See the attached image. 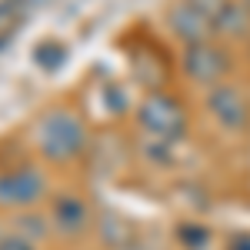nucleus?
I'll list each match as a JSON object with an SVG mask.
<instances>
[{"mask_svg":"<svg viewBox=\"0 0 250 250\" xmlns=\"http://www.w3.org/2000/svg\"><path fill=\"white\" fill-rule=\"evenodd\" d=\"M207 114L213 117V124L220 127V130H227V134H240L244 127H247L250 120V104L244 90L240 87H233V83H213L210 90H207Z\"/></svg>","mask_w":250,"mask_h":250,"instance_id":"nucleus-5","label":"nucleus"},{"mask_svg":"<svg viewBox=\"0 0 250 250\" xmlns=\"http://www.w3.org/2000/svg\"><path fill=\"white\" fill-rule=\"evenodd\" d=\"M97 233H100V244L110 250H127L134 244V227L127 220H120L114 213H104L100 224H97Z\"/></svg>","mask_w":250,"mask_h":250,"instance_id":"nucleus-9","label":"nucleus"},{"mask_svg":"<svg viewBox=\"0 0 250 250\" xmlns=\"http://www.w3.org/2000/svg\"><path fill=\"white\" fill-rule=\"evenodd\" d=\"M34 57H37V63L43 70H54V67H60V60H63V50H60L57 43H43V47L34 50Z\"/></svg>","mask_w":250,"mask_h":250,"instance_id":"nucleus-12","label":"nucleus"},{"mask_svg":"<svg viewBox=\"0 0 250 250\" xmlns=\"http://www.w3.org/2000/svg\"><path fill=\"white\" fill-rule=\"evenodd\" d=\"M0 250H37V244L20 237L17 230H10V233H0Z\"/></svg>","mask_w":250,"mask_h":250,"instance_id":"nucleus-13","label":"nucleus"},{"mask_svg":"<svg viewBox=\"0 0 250 250\" xmlns=\"http://www.w3.org/2000/svg\"><path fill=\"white\" fill-rule=\"evenodd\" d=\"M250 34V7L240 0H227V7L220 10V17L213 20V37H247Z\"/></svg>","mask_w":250,"mask_h":250,"instance_id":"nucleus-8","label":"nucleus"},{"mask_svg":"<svg viewBox=\"0 0 250 250\" xmlns=\"http://www.w3.org/2000/svg\"><path fill=\"white\" fill-rule=\"evenodd\" d=\"M47 197V173L37 164H20L14 170H0V207L27 210Z\"/></svg>","mask_w":250,"mask_h":250,"instance_id":"nucleus-3","label":"nucleus"},{"mask_svg":"<svg viewBox=\"0 0 250 250\" xmlns=\"http://www.w3.org/2000/svg\"><path fill=\"white\" fill-rule=\"evenodd\" d=\"M127 250H154V247H147V244H137V240H134V244H130Z\"/></svg>","mask_w":250,"mask_h":250,"instance_id":"nucleus-16","label":"nucleus"},{"mask_svg":"<svg viewBox=\"0 0 250 250\" xmlns=\"http://www.w3.org/2000/svg\"><path fill=\"white\" fill-rule=\"evenodd\" d=\"M10 230H17L20 237H27V240L37 244V240H43V237H50L54 227H50V217H40V213H20Z\"/></svg>","mask_w":250,"mask_h":250,"instance_id":"nucleus-10","label":"nucleus"},{"mask_svg":"<svg viewBox=\"0 0 250 250\" xmlns=\"http://www.w3.org/2000/svg\"><path fill=\"white\" fill-rule=\"evenodd\" d=\"M90 224H94V213L83 197L63 190L50 200V227L57 237H80L90 230Z\"/></svg>","mask_w":250,"mask_h":250,"instance_id":"nucleus-7","label":"nucleus"},{"mask_svg":"<svg viewBox=\"0 0 250 250\" xmlns=\"http://www.w3.org/2000/svg\"><path fill=\"white\" fill-rule=\"evenodd\" d=\"M180 240H184L190 250H204L207 244H210V233L204 230L200 224H184V227H180Z\"/></svg>","mask_w":250,"mask_h":250,"instance_id":"nucleus-11","label":"nucleus"},{"mask_svg":"<svg viewBox=\"0 0 250 250\" xmlns=\"http://www.w3.org/2000/svg\"><path fill=\"white\" fill-rule=\"evenodd\" d=\"M190 3H197V7H200L207 17H213V20L220 17V10L227 7V0H190Z\"/></svg>","mask_w":250,"mask_h":250,"instance_id":"nucleus-14","label":"nucleus"},{"mask_svg":"<svg viewBox=\"0 0 250 250\" xmlns=\"http://www.w3.org/2000/svg\"><path fill=\"white\" fill-rule=\"evenodd\" d=\"M180 70L193 83L213 87V83H224L227 74H230V54L213 40L193 43V47H184V54H180Z\"/></svg>","mask_w":250,"mask_h":250,"instance_id":"nucleus-4","label":"nucleus"},{"mask_svg":"<svg viewBox=\"0 0 250 250\" xmlns=\"http://www.w3.org/2000/svg\"><path fill=\"white\" fill-rule=\"evenodd\" d=\"M137 120H140V127L150 137H157V140H177V137L187 130V114H184V107L177 104V97L160 94V90H154V94H147L140 100Z\"/></svg>","mask_w":250,"mask_h":250,"instance_id":"nucleus-2","label":"nucleus"},{"mask_svg":"<svg viewBox=\"0 0 250 250\" xmlns=\"http://www.w3.org/2000/svg\"><path fill=\"white\" fill-rule=\"evenodd\" d=\"M167 27L170 34L184 47H193V43H207L213 37V17H207L197 3L190 0H177L170 10H167Z\"/></svg>","mask_w":250,"mask_h":250,"instance_id":"nucleus-6","label":"nucleus"},{"mask_svg":"<svg viewBox=\"0 0 250 250\" xmlns=\"http://www.w3.org/2000/svg\"><path fill=\"white\" fill-rule=\"evenodd\" d=\"M230 250H250V233H240L230 240Z\"/></svg>","mask_w":250,"mask_h":250,"instance_id":"nucleus-15","label":"nucleus"},{"mask_svg":"<svg viewBox=\"0 0 250 250\" xmlns=\"http://www.w3.org/2000/svg\"><path fill=\"white\" fill-rule=\"evenodd\" d=\"M34 147H37V154L43 160L67 164V160L83 154L87 130H83V124H80V117L74 110L57 107V110H47L37 120V127H34Z\"/></svg>","mask_w":250,"mask_h":250,"instance_id":"nucleus-1","label":"nucleus"}]
</instances>
